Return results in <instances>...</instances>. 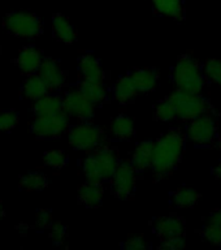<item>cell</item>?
I'll use <instances>...</instances> for the list:
<instances>
[{"instance_id": "52a82bcc", "label": "cell", "mask_w": 221, "mask_h": 250, "mask_svg": "<svg viewBox=\"0 0 221 250\" xmlns=\"http://www.w3.org/2000/svg\"><path fill=\"white\" fill-rule=\"evenodd\" d=\"M137 180V168L129 160H121L111 177L113 194L119 199H129L134 193Z\"/></svg>"}, {"instance_id": "1f68e13d", "label": "cell", "mask_w": 221, "mask_h": 250, "mask_svg": "<svg viewBox=\"0 0 221 250\" xmlns=\"http://www.w3.org/2000/svg\"><path fill=\"white\" fill-rule=\"evenodd\" d=\"M66 236V227L61 223H55L51 227V232H50V237L51 240L54 241V244L56 245H60L64 242Z\"/></svg>"}, {"instance_id": "e0dca14e", "label": "cell", "mask_w": 221, "mask_h": 250, "mask_svg": "<svg viewBox=\"0 0 221 250\" xmlns=\"http://www.w3.org/2000/svg\"><path fill=\"white\" fill-rule=\"evenodd\" d=\"M48 86L39 74H31L22 82L21 86V97L29 101H38L39 98L48 93Z\"/></svg>"}, {"instance_id": "3957f363", "label": "cell", "mask_w": 221, "mask_h": 250, "mask_svg": "<svg viewBox=\"0 0 221 250\" xmlns=\"http://www.w3.org/2000/svg\"><path fill=\"white\" fill-rule=\"evenodd\" d=\"M173 82L176 89L187 93L201 94L204 87V73L199 62L190 54L181 55L173 68Z\"/></svg>"}, {"instance_id": "ffe728a7", "label": "cell", "mask_w": 221, "mask_h": 250, "mask_svg": "<svg viewBox=\"0 0 221 250\" xmlns=\"http://www.w3.org/2000/svg\"><path fill=\"white\" fill-rule=\"evenodd\" d=\"M52 27L56 38L60 39L61 42L70 44L73 43L77 38V31L73 27V25L69 22V20L66 19L64 15L56 13L52 17Z\"/></svg>"}, {"instance_id": "2e32d148", "label": "cell", "mask_w": 221, "mask_h": 250, "mask_svg": "<svg viewBox=\"0 0 221 250\" xmlns=\"http://www.w3.org/2000/svg\"><path fill=\"white\" fill-rule=\"evenodd\" d=\"M130 74L138 93H151L159 81V72L152 68H138Z\"/></svg>"}, {"instance_id": "f35d334b", "label": "cell", "mask_w": 221, "mask_h": 250, "mask_svg": "<svg viewBox=\"0 0 221 250\" xmlns=\"http://www.w3.org/2000/svg\"><path fill=\"white\" fill-rule=\"evenodd\" d=\"M4 215H5V212H4V207H3V205L0 203V219H3Z\"/></svg>"}, {"instance_id": "f1b7e54d", "label": "cell", "mask_w": 221, "mask_h": 250, "mask_svg": "<svg viewBox=\"0 0 221 250\" xmlns=\"http://www.w3.org/2000/svg\"><path fill=\"white\" fill-rule=\"evenodd\" d=\"M43 162L46 166L54 168V169H61L62 167H65L68 158H66L65 152L61 150H50V151L44 152Z\"/></svg>"}, {"instance_id": "8fae6325", "label": "cell", "mask_w": 221, "mask_h": 250, "mask_svg": "<svg viewBox=\"0 0 221 250\" xmlns=\"http://www.w3.org/2000/svg\"><path fill=\"white\" fill-rule=\"evenodd\" d=\"M152 229L160 240L182 236L185 224L182 218L177 215H168V216H160L152 222Z\"/></svg>"}, {"instance_id": "4dcf8cb0", "label": "cell", "mask_w": 221, "mask_h": 250, "mask_svg": "<svg viewBox=\"0 0 221 250\" xmlns=\"http://www.w3.org/2000/svg\"><path fill=\"white\" fill-rule=\"evenodd\" d=\"M202 237L216 246H221V227L208 223L202 229Z\"/></svg>"}, {"instance_id": "9a60e30c", "label": "cell", "mask_w": 221, "mask_h": 250, "mask_svg": "<svg viewBox=\"0 0 221 250\" xmlns=\"http://www.w3.org/2000/svg\"><path fill=\"white\" fill-rule=\"evenodd\" d=\"M103 185L99 181L87 180L78 188V201L86 207H98L103 199Z\"/></svg>"}, {"instance_id": "ac0fdd59", "label": "cell", "mask_w": 221, "mask_h": 250, "mask_svg": "<svg viewBox=\"0 0 221 250\" xmlns=\"http://www.w3.org/2000/svg\"><path fill=\"white\" fill-rule=\"evenodd\" d=\"M64 111V103L62 98L55 94H46L38 101H35L33 105V112L35 116H43V115H54V113Z\"/></svg>"}, {"instance_id": "5b68a950", "label": "cell", "mask_w": 221, "mask_h": 250, "mask_svg": "<svg viewBox=\"0 0 221 250\" xmlns=\"http://www.w3.org/2000/svg\"><path fill=\"white\" fill-rule=\"evenodd\" d=\"M4 26L9 33L21 38H35L42 34V20L29 11H16L4 17Z\"/></svg>"}, {"instance_id": "d590c367", "label": "cell", "mask_w": 221, "mask_h": 250, "mask_svg": "<svg viewBox=\"0 0 221 250\" xmlns=\"http://www.w3.org/2000/svg\"><path fill=\"white\" fill-rule=\"evenodd\" d=\"M208 223H212V224H216V226L221 227V210L214 211L210 215V218H208Z\"/></svg>"}, {"instance_id": "6da1fadb", "label": "cell", "mask_w": 221, "mask_h": 250, "mask_svg": "<svg viewBox=\"0 0 221 250\" xmlns=\"http://www.w3.org/2000/svg\"><path fill=\"white\" fill-rule=\"evenodd\" d=\"M183 148L185 136L180 129H171L156 141L151 166L156 177L163 179L175 171L181 162Z\"/></svg>"}, {"instance_id": "f546056e", "label": "cell", "mask_w": 221, "mask_h": 250, "mask_svg": "<svg viewBox=\"0 0 221 250\" xmlns=\"http://www.w3.org/2000/svg\"><path fill=\"white\" fill-rule=\"evenodd\" d=\"M19 112H16L13 109L1 111L0 112V132H9L12 129H15L16 125L19 124Z\"/></svg>"}, {"instance_id": "d4e9b609", "label": "cell", "mask_w": 221, "mask_h": 250, "mask_svg": "<svg viewBox=\"0 0 221 250\" xmlns=\"http://www.w3.org/2000/svg\"><path fill=\"white\" fill-rule=\"evenodd\" d=\"M199 197H201V194L195 189L182 188V189H177L172 193L171 201L176 207L187 208V207L195 206L199 201Z\"/></svg>"}, {"instance_id": "7402d4cb", "label": "cell", "mask_w": 221, "mask_h": 250, "mask_svg": "<svg viewBox=\"0 0 221 250\" xmlns=\"http://www.w3.org/2000/svg\"><path fill=\"white\" fill-rule=\"evenodd\" d=\"M111 133L117 140H129L134 136V123L128 115L121 113L111 123Z\"/></svg>"}, {"instance_id": "cb8c5ba5", "label": "cell", "mask_w": 221, "mask_h": 250, "mask_svg": "<svg viewBox=\"0 0 221 250\" xmlns=\"http://www.w3.org/2000/svg\"><path fill=\"white\" fill-rule=\"evenodd\" d=\"M78 89L81 90L94 104H100L107 99V91L101 82L82 80L78 85Z\"/></svg>"}, {"instance_id": "8d00e7d4", "label": "cell", "mask_w": 221, "mask_h": 250, "mask_svg": "<svg viewBox=\"0 0 221 250\" xmlns=\"http://www.w3.org/2000/svg\"><path fill=\"white\" fill-rule=\"evenodd\" d=\"M212 173H214V176L216 177V179L221 180V162L220 163L216 166V167L214 168V171H212Z\"/></svg>"}, {"instance_id": "4fadbf2b", "label": "cell", "mask_w": 221, "mask_h": 250, "mask_svg": "<svg viewBox=\"0 0 221 250\" xmlns=\"http://www.w3.org/2000/svg\"><path fill=\"white\" fill-rule=\"evenodd\" d=\"M43 62L42 51L34 46L23 47L20 51L19 56L16 59V64L22 73L33 74L38 72L39 66Z\"/></svg>"}, {"instance_id": "836d02e7", "label": "cell", "mask_w": 221, "mask_h": 250, "mask_svg": "<svg viewBox=\"0 0 221 250\" xmlns=\"http://www.w3.org/2000/svg\"><path fill=\"white\" fill-rule=\"evenodd\" d=\"M185 248V240L183 236H177V237L167 238L161 240V244L159 245V249H168V250H177Z\"/></svg>"}, {"instance_id": "603a6c76", "label": "cell", "mask_w": 221, "mask_h": 250, "mask_svg": "<svg viewBox=\"0 0 221 250\" xmlns=\"http://www.w3.org/2000/svg\"><path fill=\"white\" fill-rule=\"evenodd\" d=\"M155 12L169 19L182 20L183 5L182 0H151Z\"/></svg>"}, {"instance_id": "7a4b0ae2", "label": "cell", "mask_w": 221, "mask_h": 250, "mask_svg": "<svg viewBox=\"0 0 221 250\" xmlns=\"http://www.w3.org/2000/svg\"><path fill=\"white\" fill-rule=\"evenodd\" d=\"M117 152L111 146L101 144L94 150L93 154L86 156L82 162V169L86 179L90 181H99L111 179L119 166Z\"/></svg>"}, {"instance_id": "5bb4252c", "label": "cell", "mask_w": 221, "mask_h": 250, "mask_svg": "<svg viewBox=\"0 0 221 250\" xmlns=\"http://www.w3.org/2000/svg\"><path fill=\"white\" fill-rule=\"evenodd\" d=\"M78 69L83 80L103 82L105 78V70L101 68L99 59L91 54L82 55L78 60Z\"/></svg>"}, {"instance_id": "44dd1931", "label": "cell", "mask_w": 221, "mask_h": 250, "mask_svg": "<svg viewBox=\"0 0 221 250\" xmlns=\"http://www.w3.org/2000/svg\"><path fill=\"white\" fill-rule=\"evenodd\" d=\"M154 141H143L138 145V147L133 152L132 163L137 171H144L152 166V155H154Z\"/></svg>"}, {"instance_id": "9c48e42d", "label": "cell", "mask_w": 221, "mask_h": 250, "mask_svg": "<svg viewBox=\"0 0 221 250\" xmlns=\"http://www.w3.org/2000/svg\"><path fill=\"white\" fill-rule=\"evenodd\" d=\"M187 137L197 145H208L216 137V121L210 112L203 113L190 121Z\"/></svg>"}, {"instance_id": "ba28073f", "label": "cell", "mask_w": 221, "mask_h": 250, "mask_svg": "<svg viewBox=\"0 0 221 250\" xmlns=\"http://www.w3.org/2000/svg\"><path fill=\"white\" fill-rule=\"evenodd\" d=\"M69 126V115L65 111L37 116L31 123V133L39 138H54L60 136Z\"/></svg>"}, {"instance_id": "30bf717a", "label": "cell", "mask_w": 221, "mask_h": 250, "mask_svg": "<svg viewBox=\"0 0 221 250\" xmlns=\"http://www.w3.org/2000/svg\"><path fill=\"white\" fill-rule=\"evenodd\" d=\"M64 111L69 116L78 117L82 120H89L94 115V103L82 93L80 89L66 91L64 98Z\"/></svg>"}, {"instance_id": "83f0119b", "label": "cell", "mask_w": 221, "mask_h": 250, "mask_svg": "<svg viewBox=\"0 0 221 250\" xmlns=\"http://www.w3.org/2000/svg\"><path fill=\"white\" fill-rule=\"evenodd\" d=\"M203 73L211 82L221 86V59H208L203 64Z\"/></svg>"}, {"instance_id": "484cf974", "label": "cell", "mask_w": 221, "mask_h": 250, "mask_svg": "<svg viewBox=\"0 0 221 250\" xmlns=\"http://www.w3.org/2000/svg\"><path fill=\"white\" fill-rule=\"evenodd\" d=\"M48 180L40 172H30L26 175L21 176L20 187L23 190L27 191H40L47 187Z\"/></svg>"}, {"instance_id": "ab89813d", "label": "cell", "mask_w": 221, "mask_h": 250, "mask_svg": "<svg viewBox=\"0 0 221 250\" xmlns=\"http://www.w3.org/2000/svg\"><path fill=\"white\" fill-rule=\"evenodd\" d=\"M219 148H220V150H221V140L219 141Z\"/></svg>"}, {"instance_id": "d6986e66", "label": "cell", "mask_w": 221, "mask_h": 250, "mask_svg": "<svg viewBox=\"0 0 221 250\" xmlns=\"http://www.w3.org/2000/svg\"><path fill=\"white\" fill-rule=\"evenodd\" d=\"M137 94H138V90L134 85L132 74L121 76L113 87V98L120 104H126L128 102H130L133 98L136 97Z\"/></svg>"}, {"instance_id": "277c9868", "label": "cell", "mask_w": 221, "mask_h": 250, "mask_svg": "<svg viewBox=\"0 0 221 250\" xmlns=\"http://www.w3.org/2000/svg\"><path fill=\"white\" fill-rule=\"evenodd\" d=\"M176 108V115L179 120L191 121L195 117L211 111V103L208 99L201 94L187 93L182 90L176 89V91L169 95Z\"/></svg>"}, {"instance_id": "d6a6232c", "label": "cell", "mask_w": 221, "mask_h": 250, "mask_svg": "<svg viewBox=\"0 0 221 250\" xmlns=\"http://www.w3.org/2000/svg\"><path fill=\"white\" fill-rule=\"evenodd\" d=\"M122 249H146L147 248V244H146V241H144V238L142 237V236H137V234H134V236H130V237L128 238V240H125L124 242H122Z\"/></svg>"}, {"instance_id": "e575fe53", "label": "cell", "mask_w": 221, "mask_h": 250, "mask_svg": "<svg viewBox=\"0 0 221 250\" xmlns=\"http://www.w3.org/2000/svg\"><path fill=\"white\" fill-rule=\"evenodd\" d=\"M35 223H37V227L39 229H46V228L52 226V215H51L50 211L40 210L37 214Z\"/></svg>"}, {"instance_id": "8992f818", "label": "cell", "mask_w": 221, "mask_h": 250, "mask_svg": "<svg viewBox=\"0 0 221 250\" xmlns=\"http://www.w3.org/2000/svg\"><path fill=\"white\" fill-rule=\"evenodd\" d=\"M68 138L74 148L90 151L103 144V130L91 123H81L70 128Z\"/></svg>"}, {"instance_id": "7c38bea8", "label": "cell", "mask_w": 221, "mask_h": 250, "mask_svg": "<svg viewBox=\"0 0 221 250\" xmlns=\"http://www.w3.org/2000/svg\"><path fill=\"white\" fill-rule=\"evenodd\" d=\"M38 74L46 82L50 90L60 89L65 82V72L61 69L58 60L52 58L43 59L38 69Z\"/></svg>"}, {"instance_id": "74e56055", "label": "cell", "mask_w": 221, "mask_h": 250, "mask_svg": "<svg viewBox=\"0 0 221 250\" xmlns=\"http://www.w3.org/2000/svg\"><path fill=\"white\" fill-rule=\"evenodd\" d=\"M17 228H19L20 233L22 234V236H23V234H26V232L29 230V227L25 226V224H21V226H19Z\"/></svg>"}, {"instance_id": "4316f807", "label": "cell", "mask_w": 221, "mask_h": 250, "mask_svg": "<svg viewBox=\"0 0 221 250\" xmlns=\"http://www.w3.org/2000/svg\"><path fill=\"white\" fill-rule=\"evenodd\" d=\"M155 119L159 121H164V123H168V121H172L175 120V119H177L175 105H173L172 101L169 99V97L163 99L159 104L156 105Z\"/></svg>"}]
</instances>
